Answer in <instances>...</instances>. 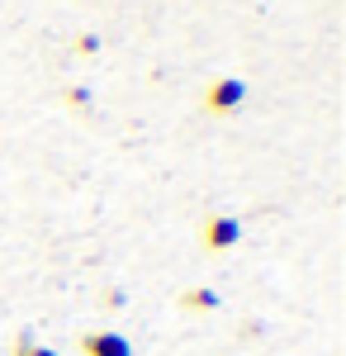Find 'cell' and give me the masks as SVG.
<instances>
[{"mask_svg": "<svg viewBox=\"0 0 346 356\" xmlns=\"http://www.w3.org/2000/svg\"><path fill=\"white\" fill-rule=\"evenodd\" d=\"M186 309H218V295H213V290H190Z\"/></svg>", "mask_w": 346, "mask_h": 356, "instance_id": "obj_4", "label": "cell"}, {"mask_svg": "<svg viewBox=\"0 0 346 356\" xmlns=\"http://www.w3.org/2000/svg\"><path fill=\"white\" fill-rule=\"evenodd\" d=\"M81 352L85 356H133V347L119 332H90V337H81Z\"/></svg>", "mask_w": 346, "mask_h": 356, "instance_id": "obj_3", "label": "cell"}, {"mask_svg": "<svg viewBox=\"0 0 346 356\" xmlns=\"http://www.w3.org/2000/svg\"><path fill=\"white\" fill-rule=\"evenodd\" d=\"M242 95H247V86L233 81V76H223V81H213V86H209L204 105H209L213 114H228V110H238V105H242Z\"/></svg>", "mask_w": 346, "mask_h": 356, "instance_id": "obj_1", "label": "cell"}, {"mask_svg": "<svg viewBox=\"0 0 346 356\" xmlns=\"http://www.w3.org/2000/svg\"><path fill=\"white\" fill-rule=\"evenodd\" d=\"M19 356H57V352H48V347H33V342H24V347H19Z\"/></svg>", "mask_w": 346, "mask_h": 356, "instance_id": "obj_5", "label": "cell"}, {"mask_svg": "<svg viewBox=\"0 0 346 356\" xmlns=\"http://www.w3.org/2000/svg\"><path fill=\"white\" fill-rule=\"evenodd\" d=\"M238 238H242V223L228 219V214H218V219L204 223V247H209V252H223V247H233Z\"/></svg>", "mask_w": 346, "mask_h": 356, "instance_id": "obj_2", "label": "cell"}]
</instances>
